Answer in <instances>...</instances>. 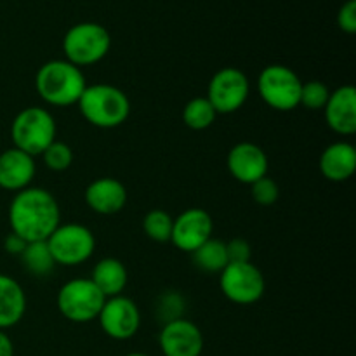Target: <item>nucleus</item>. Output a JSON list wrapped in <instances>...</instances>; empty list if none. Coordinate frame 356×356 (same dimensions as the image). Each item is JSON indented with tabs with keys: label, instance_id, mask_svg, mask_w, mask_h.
I'll return each instance as SVG.
<instances>
[{
	"label": "nucleus",
	"instance_id": "10",
	"mask_svg": "<svg viewBox=\"0 0 356 356\" xmlns=\"http://www.w3.org/2000/svg\"><path fill=\"white\" fill-rule=\"evenodd\" d=\"M249 76L240 68L226 66L212 75L207 87V99L218 115H229L238 111L249 99Z\"/></svg>",
	"mask_w": 356,
	"mask_h": 356
},
{
	"label": "nucleus",
	"instance_id": "9",
	"mask_svg": "<svg viewBox=\"0 0 356 356\" xmlns=\"http://www.w3.org/2000/svg\"><path fill=\"white\" fill-rule=\"evenodd\" d=\"M219 287L228 301L235 305H254L266 292L264 275L254 263H228L219 273Z\"/></svg>",
	"mask_w": 356,
	"mask_h": 356
},
{
	"label": "nucleus",
	"instance_id": "21",
	"mask_svg": "<svg viewBox=\"0 0 356 356\" xmlns=\"http://www.w3.org/2000/svg\"><path fill=\"white\" fill-rule=\"evenodd\" d=\"M195 266L205 273H221L226 268L228 252H226V242L218 238H209L204 245L198 247L195 252H191Z\"/></svg>",
	"mask_w": 356,
	"mask_h": 356
},
{
	"label": "nucleus",
	"instance_id": "30",
	"mask_svg": "<svg viewBox=\"0 0 356 356\" xmlns=\"http://www.w3.org/2000/svg\"><path fill=\"white\" fill-rule=\"evenodd\" d=\"M337 24L346 33L356 31V0H348L337 14Z\"/></svg>",
	"mask_w": 356,
	"mask_h": 356
},
{
	"label": "nucleus",
	"instance_id": "11",
	"mask_svg": "<svg viewBox=\"0 0 356 356\" xmlns=\"http://www.w3.org/2000/svg\"><path fill=\"white\" fill-rule=\"evenodd\" d=\"M96 320L110 339L129 341L141 327V312L131 298L115 296L104 301Z\"/></svg>",
	"mask_w": 356,
	"mask_h": 356
},
{
	"label": "nucleus",
	"instance_id": "13",
	"mask_svg": "<svg viewBox=\"0 0 356 356\" xmlns=\"http://www.w3.org/2000/svg\"><path fill=\"white\" fill-rule=\"evenodd\" d=\"M163 356H200L204 353V334L191 320L177 318L163 323L159 334Z\"/></svg>",
	"mask_w": 356,
	"mask_h": 356
},
{
	"label": "nucleus",
	"instance_id": "15",
	"mask_svg": "<svg viewBox=\"0 0 356 356\" xmlns=\"http://www.w3.org/2000/svg\"><path fill=\"white\" fill-rule=\"evenodd\" d=\"M325 122L336 134L353 136L356 132V89L341 86L330 90L329 101L323 108Z\"/></svg>",
	"mask_w": 356,
	"mask_h": 356
},
{
	"label": "nucleus",
	"instance_id": "24",
	"mask_svg": "<svg viewBox=\"0 0 356 356\" xmlns=\"http://www.w3.org/2000/svg\"><path fill=\"white\" fill-rule=\"evenodd\" d=\"M174 218L162 209H153L143 218V232L149 240L159 243L170 242Z\"/></svg>",
	"mask_w": 356,
	"mask_h": 356
},
{
	"label": "nucleus",
	"instance_id": "25",
	"mask_svg": "<svg viewBox=\"0 0 356 356\" xmlns=\"http://www.w3.org/2000/svg\"><path fill=\"white\" fill-rule=\"evenodd\" d=\"M184 313V298L177 291H167L159 296L155 302V315L163 323L172 320L183 318Z\"/></svg>",
	"mask_w": 356,
	"mask_h": 356
},
{
	"label": "nucleus",
	"instance_id": "17",
	"mask_svg": "<svg viewBox=\"0 0 356 356\" xmlns=\"http://www.w3.org/2000/svg\"><path fill=\"white\" fill-rule=\"evenodd\" d=\"M87 207L101 216H113L127 204V190L115 177H97L86 188Z\"/></svg>",
	"mask_w": 356,
	"mask_h": 356
},
{
	"label": "nucleus",
	"instance_id": "20",
	"mask_svg": "<svg viewBox=\"0 0 356 356\" xmlns=\"http://www.w3.org/2000/svg\"><path fill=\"white\" fill-rule=\"evenodd\" d=\"M90 280L106 299L122 296L124 289L127 287V268L117 257H104L92 268Z\"/></svg>",
	"mask_w": 356,
	"mask_h": 356
},
{
	"label": "nucleus",
	"instance_id": "31",
	"mask_svg": "<svg viewBox=\"0 0 356 356\" xmlns=\"http://www.w3.org/2000/svg\"><path fill=\"white\" fill-rule=\"evenodd\" d=\"M24 247H26V242L23 238H19L17 235H14V233H9L6 236V240H3V249L9 254H13V256H21Z\"/></svg>",
	"mask_w": 356,
	"mask_h": 356
},
{
	"label": "nucleus",
	"instance_id": "27",
	"mask_svg": "<svg viewBox=\"0 0 356 356\" xmlns=\"http://www.w3.org/2000/svg\"><path fill=\"white\" fill-rule=\"evenodd\" d=\"M45 167L54 172H65L73 163V149L66 143L54 141L44 153H42Z\"/></svg>",
	"mask_w": 356,
	"mask_h": 356
},
{
	"label": "nucleus",
	"instance_id": "8",
	"mask_svg": "<svg viewBox=\"0 0 356 356\" xmlns=\"http://www.w3.org/2000/svg\"><path fill=\"white\" fill-rule=\"evenodd\" d=\"M302 82L298 73L285 65H270L257 76L259 96L271 110L292 111L299 106Z\"/></svg>",
	"mask_w": 356,
	"mask_h": 356
},
{
	"label": "nucleus",
	"instance_id": "22",
	"mask_svg": "<svg viewBox=\"0 0 356 356\" xmlns=\"http://www.w3.org/2000/svg\"><path fill=\"white\" fill-rule=\"evenodd\" d=\"M21 266L31 275V277L44 278L54 271L56 263L49 250L47 242H30L26 243L24 250L19 256Z\"/></svg>",
	"mask_w": 356,
	"mask_h": 356
},
{
	"label": "nucleus",
	"instance_id": "6",
	"mask_svg": "<svg viewBox=\"0 0 356 356\" xmlns=\"http://www.w3.org/2000/svg\"><path fill=\"white\" fill-rule=\"evenodd\" d=\"M45 242L54 257L56 266H79L89 261L96 250L94 233L79 222L59 225Z\"/></svg>",
	"mask_w": 356,
	"mask_h": 356
},
{
	"label": "nucleus",
	"instance_id": "18",
	"mask_svg": "<svg viewBox=\"0 0 356 356\" xmlns=\"http://www.w3.org/2000/svg\"><path fill=\"white\" fill-rule=\"evenodd\" d=\"M356 170V149L351 143L337 141L320 155V172L332 183H344Z\"/></svg>",
	"mask_w": 356,
	"mask_h": 356
},
{
	"label": "nucleus",
	"instance_id": "7",
	"mask_svg": "<svg viewBox=\"0 0 356 356\" xmlns=\"http://www.w3.org/2000/svg\"><path fill=\"white\" fill-rule=\"evenodd\" d=\"M104 298L90 278H73L61 285L56 298L59 313L68 322L89 323L97 318L103 308Z\"/></svg>",
	"mask_w": 356,
	"mask_h": 356
},
{
	"label": "nucleus",
	"instance_id": "32",
	"mask_svg": "<svg viewBox=\"0 0 356 356\" xmlns=\"http://www.w3.org/2000/svg\"><path fill=\"white\" fill-rule=\"evenodd\" d=\"M0 356H14V344L6 330H0Z\"/></svg>",
	"mask_w": 356,
	"mask_h": 356
},
{
	"label": "nucleus",
	"instance_id": "3",
	"mask_svg": "<svg viewBox=\"0 0 356 356\" xmlns=\"http://www.w3.org/2000/svg\"><path fill=\"white\" fill-rule=\"evenodd\" d=\"M80 113L92 127L117 129L131 115V99L127 94L111 83L87 86L79 103Z\"/></svg>",
	"mask_w": 356,
	"mask_h": 356
},
{
	"label": "nucleus",
	"instance_id": "29",
	"mask_svg": "<svg viewBox=\"0 0 356 356\" xmlns=\"http://www.w3.org/2000/svg\"><path fill=\"white\" fill-rule=\"evenodd\" d=\"M226 252H228L229 263H247L252 256L250 243L243 238H233L226 242Z\"/></svg>",
	"mask_w": 356,
	"mask_h": 356
},
{
	"label": "nucleus",
	"instance_id": "26",
	"mask_svg": "<svg viewBox=\"0 0 356 356\" xmlns=\"http://www.w3.org/2000/svg\"><path fill=\"white\" fill-rule=\"evenodd\" d=\"M330 89L322 82V80H309V82H302L301 87V99H299V106H305L306 110H323L329 101Z\"/></svg>",
	"mask_w": 356,
	"mask_h": 356
},
{
	"label": "nucleus",
	"instance_id": "28",
	"mask_svg": "<svg viewBox=\"0 0 356 356\" xmlns=\"http://www.w3.org/2000/svg\"><path fill=\"white\" fill-rule=\"evenodd\" d=\"M250 193L256 204L263 205V207H270L280 197V188H278L277 181L271 179L270 176H264L257 179L256 183L250 184Z\"/></svg>",
	"mask_w": 356,
	"mask_h": 356
},
{
	"label": "nucleus",
	"instance_id": "19",
	"mask_svg": "<svg viewBox=\"0 0 356 356\" xmlns=\"http://www.w3.org/2000/svg\"><path fill=\"white\" fill-rule=\"evenodd\" d=\"M26 313V294L19 282L0 273V330L17 325Z\"/></svg>",
	"mask_w": 356,
	"mask_h": 356
},
{
	"label": "nucleus",
	"instance_id": "12",
	"mask_svg": "<svg viewBox=\"0 0 356 356\" xmlns=\"http://www.w3.org/2000/svg\"><path fill=\"white\" fill-rule=\"evenodd\" d=\"M214 233V221L211 214L200 207H190L181 212L172 225L170 242L181 252L191 254L204 245Z\"/></svg>",
	"mask_w": 356,
	"mask_h": 356
},
{
	"label": "nucleus",
	"instance_id": "5",
	"mask_svg": "<svg viewBox=\"0 0 356 356\" xmlns=\"http://www.w3.org/2000/svg\"><path fill=\"white\" fill-rule=\"evenodd\" d=\"M111 47V37L104 26L97 23H79L66 31L63 51L66 61L79 66H90L106 58Z\"/></svg>",
	"mask_w": 356,
	"mask_h": 356
},
{
	"label": "nucleus",
	"instance_id": "1",
	"mask_svg": "<svg viewBox=\"0 0 356 356\" xmlns=\"http://www.w3.org/2000/svg\"><path fill=\"white\" fill-rule=\"evenodd\" d=\"M10 233L24 242H45L61 225V211L54 195L45 188L28 186L17 191L9 205Z\"/></svg>",
	"mask_w": 356,
	"mask_h": 356
},
{
	"label": "nucleus",
	"instance_id": "23",
	"mask_svg": "<svg viewBox=\"0 0 356 356\" xmlns=\"http://www.w3.org/2000/svg\"><path fill=\"white\" fill-rule=\"evenodd\" d=\"M216 117L214 106L204 96L193 97L183 108V124L191 131H205L214 124Z\"/></svg>",
	"mask_w": 356,
	"mask_h": 356
},
{
	"label": "nucleus",
	"instance_id": "4",
	"mask_svg": "<svg viewBox=\"0 0 356 356\" xmlns=\"http://www.w3.org/2000/svg\"><path fill=\"white\" fill-rule=\"evenodd\" d=\"M58 127L49 110L42 106H28L14 117L10 124V138L14 148L38 156L56 141Z\"/></svg>",
	"mask_w": 356,
	"mask_h": 356
},
{
	"label": "nucleus",
	"instance_id": "16",
	"mask_svg": "<svg viewBox=\"0 0 356 356\" xmlns=\"http://www.w3.org/2000/svg\"><path fill=\"white\" fill-rule=\"evenodd\" d=\"M37 174L35 156L21 152L17 148L3 149L0 153V188L6 191H17L31 186V181Z\"/></svg>",
	"mask_w": 356,
	"mask_h": 356
},
{
	"label": "nucleus",
	"instance_id": "2",
	"mask_svg": "<svg viewBox=\"0 0 356 356\" xmlns=\"http://www.w3.org/2000/svg\"><path fill=\"white\" fill-rule=\"evenodd\" d=\"M86 87L87 82L82 68L66 59L44 63L35 75V89L38 96L51 106H73L79 103Z\"/></svg>",
	"mask_w": 356,
	"mask_h": 356
},
{
	"label": "nucleus",
	"instance_id": "33",
	"mask_svg": "<svg viewBox=\"0 0 356 356\" xmlns=\"http://www.w3.org/2000/svg\"><path fill=\"white\" fill-rule=\"evenodd\" d=\"M125 356H148V355H145V353H129V355H125Z\"/></svg>",
	"mask_w": 356,
	"mask_h": 356
},
{
	"label": "nucleus",
	"instance_id": "14",
	"mask_svg": "<svg viewBox=\"0 0 356 356\" xmlns=\"http://www.w3.org/2000/svg\"><path fill=\"white\" fill-rule=\"evenodd\" d=\"M226 165L229 174L242 184H252L261 177L268 176V160L266 152L259 145L250 141L236 143L226 156Z\"/></svg>",
	"mask_w": 356,
	"mask_h": 356
}]
</instances>
